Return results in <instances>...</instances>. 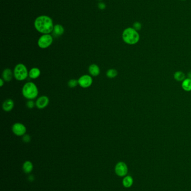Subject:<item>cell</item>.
Returning <instances> with one entry per match:
<instances>
[{"mask_svg":"<svg viewBox=\"0 0 191 191\" xmlns=\"http://www.w3.org/2000/svg\"><path fill=\"white\" fill-rule=\"evenodd\" d=\"M134 184V179L130 175H127L122 179V184L123 187L126 188H129L132 186Z\"/></svg>","mask_w":191,"mask_h":191,"instance_id":"8fae6325","label":"cell"},{"mask_svg":"<svg viewBox=\"0 0 191 191\" xmlns=\"http://www.w3.org/2000/svg\"><path fill=\"white\" fill-rule=\"evenodd\" d=\"M28 181H29V182H33V181H34V179H35L34 177V175H32V174H31V175H29V177H28Z\"/></svg>","mask_w":191,"mask_h":191,"instance_id":"cb8c5ba5","label":"cell"},{"mask_svg":"<svg viewBox=\"0 0 191 191\" xmlns=\"http://www.w3.org/2000/svg\"><path fill=\"white\" fill-rule=\"evenodd\" d=\"M49 102V100L46 96H42L36 101L35 106L39 109H43L46 108Z\"/></svg>","mask_w":191,"mask_h":191,"instance_id":"9c48e42d","label":"cell"},{"mask_svg":"<svg viewBox=\"0 0 191 191\" xmlns=\"http://www.w3.org/2000/svg\"><path fill=\"white\" fill-rule=\"evenodd\" d=\"M89 72L92 76L96 77L100 74V68L96 64H92L89 67Z\"/></svg>","mask_w":191,"mask_h":191,"instance_id":"7c38bea8","label":"cell"},{"mask_svg":"<svg viewBox=\"0 0 191 191\" xmlns=\"http://www.w3.org/2000/svg\"><path fill=\"white\" fill-rule=\"evenodd\" d=\"M33 170V164L30 161H26L22 164V170L26 174H30Z\"/></svg>","mask_w":191,"mask_h":191,"instance_id":"5bb4252c","label":"cell"},{"mask_svg":"<svg viewBox=\"0 0 191 191\" xmlns=\"http://www.w3.org/2000/svg\"><path fill=\"white\" fill-rule=\"evenodd\" d=\"M63 33H64V28L61 25L57 24L54 26L53 30V34L55 36H60L62 35Z\"/></svg>","mask_w":191,"mask_h":191,"instance_id":"2e32d148","label":"cell"},{"mask_svg":"<svg viewBox=\"0 0 191 191\" xmlns=\"http://www.w3.org/2000/svg\"><path fill=\"white\" fill-rule=\"evenodd\" d=\"M13 76L19 81L25 80L29 76V72L26 66L22 63L17 64L13 70Z\"/></svg>","mask_w":191,"mask_h":191,"instance_id":"277c9868","label":"cell"},{"mask_svg":"<svg viewBox=\"0 0 191 191\" xmlns=\"http://www.w3.org/2000/svg\"><path fill=\"white\" fill-rule=\"evenodd\" d=\"M78 85V80H76L75 79H70L68 82V86L70 88H75Z\"/></svg>","mask_w":191,"mask_h":191,"instance_id":"ffe728a7","label":"cell"},{"mask_svg":"<svg viewBox=\"0 0 191 191\" xmlns=\"http://www.w3.org/2000/svg\"><path fill=\"white\" fill-rule=\"evenodd\" d=\"M14 107V102L12 99H7L5 100L2 104V109L6 112L11 111Z\"/></svg>","mask_w":191,"mask_h":191,"instance_id":"30bf717a","label":"cell"},{"mask_svg":"<svg viewBox=\"0 0 191 191\" xmlns=\"http://www.w3.org/2000/svg\"><path fill=\"white\" fill-rule=\"evenodd\" d=\"M38 89L37 85L31 82H27L24 85L22 89L23 96L28 100H33L38 95Z\"/></svg>","mask_w":191,"mask_h":191,"instance_id":"3957f363","label":"cell"},{"mask_svg":"<svg viewBox=\"0 0 191 191\" xmlns=\"http://www.w3.org/2000/svg\"><path fill=\"white\" fill-rule=\"evenodd\" d=\"M22 140L25 143H29L31 140V138L30 135L28 134L24 135L22 136Z\"/></svg>","mask_w":191,"mask_h":191,"instance_id":"603a6c76","label":"cell"},{"mask_svg":"<svg viewBox=\"0 0 191 191\" xmlns=\"http://www.w3.org/2000/svg\"><path fill=\"white\" fill-rule=\"evenodd\" d=\"M98 7L101 10H104L106 6H105V4H104V3H100L98 4Z\"/></svg>","mask_w":191,"mask_h":191,"instance_id":"d4e9b609","label":"cell"},{"mask_svg":"<svg viewBox=\"0 0 191 191\" xmlns=\"http://www.w3.org/2000/svg\"><path fill=\"white\" fill-rule=\"evenodd\" d=\"M182 87L183 90L185 91H191V79H185L182 83Z\"/></svg>","mask_w":191,"mask_h":191,"instance_id":"e0dca14e","label":"cell"},{"mask_svg":"<svg viewBox=\"0 0 191 191\" xmlns=\"http://www.w3.org/2000/svg\"><path fill=\"white\" fill-rule=\"evenodd\" d=\"M4 79L3 78H1L0 79V86L2 87L3 86H4Z\"/></svg>","mask_w":191,"mask_h":191,"instance_id":"484cf974","label":"cell"},{"mask_svg":"<svg viewBox=\"0 0 191 191\" xmlns=\"http://www.w3.org/2000/svg\"><path fill=\"white\" fill-rule=\"evenodd\" d=\"M185 74L181 71H178L176 72L174 74V78L178 82H181L183 81L186 78H185Z\"/></svg>","mask_w":191,"mask_h":191,"instance_id":"ac0fdd59","label":"cell"},{"mask_svg":"<svg viewBox=\"0 0 191 191\" xmlns=\"http://www.w3.org/2000/svg\"><path fill=\"white\" fill-rule=\"evenodd\" d=\"M133 28L136 31L140 30L142 28V25L140 22H135L133 24Z\"/></svg>","mask_w":191,"mask_h":191,"instance_id":"44dd1931","label":"cell"},{"mask_svg":"<svg viewBox=\"0 0 191 191\" xmlns=\"http://www.w3.org/2000/svg\"><path fill=\"white\" fill-rule=\"evenodd\" d=\"M53 37L49 34H43L39 38L38 45L39 48L46 49L51 45L53 43Z\"/></svg>","mask_w":191,"mask_h":191,"instance_id":"8992f818","label":"cell"},{"mask_svg":"<svg viewBox=\"0 0 191 191\" xmlns=\"http://www.w3.org/2000/svg\"><path fill=\"white\" fill-rule=\"evenodd\" d=\"M34 26L37 30L43 34H49L53 30L52 20L47 16H40L35 19Z\"/></svg>","mask_w":191,"mask_h":191,"instance_id":"6da1fadb","label":"cell"},{"mask_svg":"<svg viewBox=\"0 0 191 191\" xmlns=\"http://www.w3.org/2000/svg\"><path fill=\"white\" fill-rule=\"evenodd\" d=\"M13 74L10 68H6L2 73V78L5 82H10L13 78Z\"/></svg>","mask_w":191,"mask_h":191,"instance_id":"4fadbf2b","label":"cell"},{"mask_svg":"<svg viewBox=\"0 0 191 191\" xmlns=\"http://www.w3.org/2000/svg\"><path fill=\"white\" fill-rule=\"evenodd\" d=\"M181 1H186V0H181Z\"/></svg>","mask_w":191,"mask_h":191,"instance_id":"83f0119b","label":"cell"},{"mask_svg":"<svg viewBox=\"0 0 191 191\" xmlns=\"http://www.w3.org/2000/svg\"><path fill=\"white\" fill-rule=\"evenodd\" d=\"M115 173L118 177H124L127 175L128 172V166L123 161H119L116 164L114 168Z\"/></svg>","mask_w":191,"mask_h":191,"instance_id":"5b68a950","label":"cell"},{"mask_svg":"<svg viewBox=\"0 0 191 191\" xmlns=\"http://www.w3.org/2000/svg\"><path fill=\"white\" fill-rule=\"evenodd\" d=\"M122 39L128 45H135L140 40V35L137 31L133 27H128L122 33Z\"/></svg>","mask_w":191,"mask_h":191,"instance_id":"7a4b0ae2","label":"cell"},{"mask_svg":"<svg viewBox=\"0 0 191 191\" xmlns=\"http://www.w3.org/2000/svg\"><path fill=\"white\" fill-rule=\"evenodd\" d=\"M12 131L18 136H23L26 133V127L24 124L20 122L14 124L12 126Z\"/></svg>","mask_w":191,"mask_h":191,"instance_id":"52a82bcc","label":"cell"},{"mask_svg":"<svg viewBox=\"0 0 191 191\" xmlns=\"http://www.w3.org/2000/svg\"><path fill=\"white\" fill-rule=\"evenodd\" d=\"M35 105L34 102L33 100H29L26 103V106L29 109H33Z\"/></svg>","mask_w":191,"mask_h":191,"instance_id":"7402d4cb","label":"cell"},{"mask_svg":"<svg viewBox=\"0 0 191 191\" xmlns=\"http://www.w3.org/2000/svg\"><path fill=\"white\" fill-rule=\"evenodd\" d=\"M117 70L115 69H110L106 73L107 77L109 78H115L117 76Z\"/></svg>","mask_w":191,"mask_h":191,"instance_id":"d6986e66","label":"cell"},{"mask_svg":"<svg viewBox=\"0 0 191 191\" xmlns=\"http://www.w3.org/2000/svg\"><path fill=\"white\" fill-rule=\"evenodd\" d=\"M40 73H41V72H40V70H39L38 68H37V67H34V68H32L29 72V77L31 78V79H37V78H38L39 76H40Z\"/></svg>","mask_w":191,"mask_h":191,"instance_id":"9a60e30c","label":"cell"},{"mask_svg":"<svg viewBox=\"0 0 191 191\" xmlns=\"http://www.w3.org/2000/svg\"><path fill=\"white\" fill-rule=\"evenodd\" d=\"M188 78L191 79V71L188 73Z\"/></svg>","mask_w":191,"mask_h":191,"instance_id":"4316f807","label":"cell"},{"mask_svg":"<svg viewBox=\"0 0 191 191\" xmlns=\"http://www.w3.org/2000/svg\"><path fill=\"white\" fill-rule=\"evenodd\" d=\"M93 81V78L90 75H83L78 78V85L84 88H87L91 86Z\"/></svg>","mask_w":191,"mask_h":191,"instance_id":"ba28073f","label":"cell"}]
</instances>
